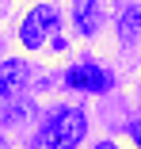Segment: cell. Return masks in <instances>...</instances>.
Instances as JSON below:
<instances>
[{
	"label": "cell",
	"mask_w": 141,
	"mask_h": 149,
	"mask_svg": "<svg viewBox=\"0 0 141 149\" xmlns=\"http://www.w3.org/2000/svg\"><path fill=\"white\" fill-rule=\"evenodd\" d=\"M88 134V123H84V111H73V107H65V111H57L50 118V126L38 134V145L42 149H73V145H80V138Z\"/></svg>",
	"instance_id": "cell-1"
},
{
	"label": "cell",
	"mask_w": 141,
	"mask_h": 149,
	"mask_svg": "<svg viewBox=\"0 0 141 149\" xmlns=\"http://www.w3.org/2000/svg\"><path fill=\"white\" fill-rule=\"evenodd\" d=\"M137 31H141V4H126L118 15V35L130 42V38H137Z\"/></svg>",
	"instance_id": "cell-6"
},
{
	"label": "cell",
	"mask_w": 141,
	"mask_h": 149,
	"mask_svg": "<svg viewBox=\"0 0 141 149\" xmlns=\"http://www.w3.org/2000/svg\"><path fill=\"white\" fill-rule=\"evenodd\" d=\"M53 23H57V12L46 8V4H35L31 12H27L23 27H19V42H23L27 50H38V46L46 42V31H50Z\"/></svg>",
	"instance_id": "cell-2"
},
{
	"label": "cell",
	"mask_w": 141,
	"mask_h": 149,
	"mask_svg": "<svg viewBox=\"0 0 141 149\" xmlns=\"http://www.w3.org/2000/svg\"><path fill=\"white\" fill-rule=\"evenodd\" d=\"M65 84L76 88V92H103V88L111 84V77H107L99 65H92V61H80V65H73V69L65 73Z\"/></svg>",
	"instance_id": "cell-3"
},
{
	"label": "cell",
	"mask_w": 141,
	"mask_h": 149,
	"mask_svg": "<svg viewBox=\"0 0 141 149\" xmlns=\"http://www.w3.org/2000/svg\"><path fill=\"white\" fill-rule=\"evenodd\" d=\"M130 138H133V141L141 145V123H133V126H130Z\"/></svg>",
	"instance_id": "cell-7"
},
{
	"label": "cell",
	"mask_w": 141,
	"mask_h": 149,
	"mask_svg": "<svg viewBox=\"0 0 141 149\" xmlns=\"http://www.w3.org/2000/svg\"><path fill=\"white\" fill-rule=\"evenodd\" d=\"M95 149H118V145H115V141H99Z\"/></svg>",
	"instance_id": "cell-8"
},
{
	"label": "cell",
	"mask_w": 141,
	"mask_h": 149,
	"mask_svg": "<svg viewBox=\"0 0 141 149\" xmlns=\"http://www.w3.org/2000/svg\"><path fill=\"white\" fill-rule=\"evenodd\" d=\"M23 77H27V69H23V61H15V57L0 65V100H4L12 88H19V84H23Z\"/></svg>",
	"instance_id": "cell-5"
},
{
	"label": "cell",
	"mask_w": 141,
	"mask_h": 149,
	"mask_svg": "<svg viewBox=\"0 0 141 149\" xmlns=\"http://www.w3.org/2000/svg\"><path fill=\"white\" fill-rule=\"evenodd\" d=\"M73 19H76V27H80V31L92 38V35L99 31V19H103V4H76V8H73Z\"/></svg>",
	"instance_id": "cell-4"
}]
</instances>
